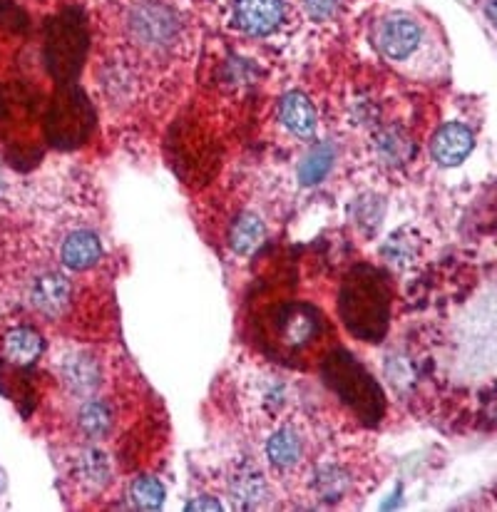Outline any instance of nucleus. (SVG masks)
I'll return each instance as SVG.
<instances>
[{
	"mask_svg": "<svg viewBox=\"0 0 497 512\" xmlns=\"http://www.w3.org/2000/svg\"><path fill=\"white\" fill-rule=\"evenodd\" d=\"M102 259V242L90 229H73L60 244V261L70 271H85Z\"/></svg>",
	"mask_w": 497,
	"mask_h": 512,
	"instance_id": "obj_14",
	"label": "nucleus"
},
{
	"mask_svg": "<svg viewBox=\"0 0 497 512\" xmlns=\"http://www.w3.org/2000/svg\"><path fill=\"white\" fill-rule=\"evenodd\" d=\"M279 120L299 140H311L316 135V127H319L314 102L304 92H289V95L281 97Z\"/></svg>",
	"mask_w": 497,
	"mask_h": 512,
	"instance_id": "obj_13",
	"label": "nucleus"
},
{
	"mask_svg": "<svg viewBox=\"0 0 497 512\" xmlns=\"http://www.w3.org/2000/svg\"><path fill=\"white\" fill-rule=\"evenodd\" d=\"M45 343L40 339L38 331L28 329V326H18V329H10L3 339V353L10 363L15 366H30L40 358Z\"/></svg>",
	"mask_w": 497,
	"mask_h": 512,
	"instance_id": "obj_18",
	"label": "nucleus"
},
{
	"mask_svg": "<svg viewBox=\"0 0 497 512\" xmlns=\"http://www.w3.org/2000/svg\"><path fill=\"white\" fill-rule=\"evenodd\" d=\"M60 378H63L65 388L78 398L95 396V391L102 383V368L97 358H92L85 351H73L63 356L60 361Z\"/></svg>",
	"mask_w": 497,
	"mask_h": 512,
	"instance_id": "obj_10",
	"label": "nucleus"
},
{
	"mask_svg": "<svg viewBox=\"0 0 497 512\" xmlns=\"http://www.w3.org/2000/svg\"><path fill=\"white\" fill-rule=\"evenodd\" d=\"M423 30L408 15H388L376 28V48L391 63H403L420 48Z\"/></svg>",
	"mask_w": 497,
	"mask_h": 512,
	"instance_id": "obj_6",
	"label": "nucleus"
},
{
	"mask_svg": "<svg viewBox=\"0 0 497 512\" xmlns=\"http://www.w3.org/2000/svg\"><path fill=\"white\" fill-rule=\"evenodd\" d=\"M473 132L468 130L460 122H450V125H443L433 137V145H430V152H433V160L443 167H458L468 160V155L473 152Z\"/></svg>",
	"mask_w": 497,
	"mask_h": 512,
	"instance_id": "obj_12",
	"label": "nucleus"
},
{
	"mask_svg": "<svg viewBox=\"0 0 497 512\" xmlns=\"http://www.w3.org/2000/svg\"><path fill=\"white\" fill-rule=\"evenodd\" d=\"M326 381L333 391L338 393V398L348 403L353 411L361 413L363 418L381 416L383 408V396L381 388L371 381L366 371L361 368V363L353 361L346 353H338L326 363Z\"/></svg>",
	"mask_w": 497,
	"mask_h": 512,
	"instance_id": "obj_4",
	"label": "nucleus"
},
{
	"mask_svg": "<svg viewBox=\"0 0 497 512\" xmlns=\"http://www.w3.org/2000/svg\"><path fill=\"white\" fill-rule=\"evenodd\" d=\"M227 25L247 38L269 40L284 33L291 20L289 0H227Z\"/></svg>",
	"mask_w": 497,
	"mask_h": 512,
	"instance_id": "obj_5",
	"label": "nucleus"
},
{
	"mask_svg": "<svg viewBox=\"0 0 497 512\" xmlns=\"http://www.w3.org/2000/svg\"><path fill=\"white\" fill-rule=\"evenodd\" d=\"M73 286L63 271H45L30 286V304L45 316H60L70 304Z\"/></svg>",
	"mask_w": 497,
	"mask_h": 512,
	"instance_id": "obj_11",
	"label": "nucleus"
},
{
	"mask_svg": "<svg viewBox=\"0 0 497 512\" xmlns=\"http://www.w3.org/2000/svg\"><path fill=\"white\" fill-rule=\"evenodd\" d=\"M279 331L281 339L289 343L291 348H299L319 336L321 321L316 316V311L309 309V306H289L281 314Z\"/></svg>",
	"mask_w": 497,
	"mask_h": 512,
	"instance_id": "obj_16",
	"label": "nucleus"
},
{
	"mask_svg": "<svg viewBox=\"0 0 497 512\" xmlns=\"http://www.w3.org/2000/svg\"><path fill=\"white\" fill-rule=\"evenodd\" d=\"M261 453L279 475L304 473L311 465V428L299 416H281L266 423L261 433Z\"/></svg>",
	"mask_w": 497,
	"mask_h": 512,
	"instance_id": "obj_2",
	"label": "nucleus"
},
{
	"mask_svg": "<svg viewBox=\"0 0 497 512\" xmlns=\"http://www.w3.org/2000/svg\"><path fill=\"white\" fill-rule=\"evenodd\" d=\"M306 485H309V493L314 495V500L341 503L353 493L356 478L338 458H321L306 468Z\"/></svg>",
	"mask_w": 497,
	"mask_h": 512,
	"instance_id": "obj_7",
	"label": "nucleus"
},
{
	"mask_svg": "<svg viewBox=\"0 0 497 512\" xmlns=\"http://www.w3.org/2000/svg\"><path fill=\"white\" fill-rule=\"evenodd\" d=\"M247 401L249 411L266 426V423L286 416V411H289L291 383H286L281 376H274V373H261L249 386Z\"/></svg>",
	"mask_w": 497,
	"mask_h": 512,
	"instance_id": "obj_8",
	"label": "nucleus"
},
{
	"mask_svg": "<svg viewBox=\"0 0 497 512\" xmlns=\"http://www.w3.org/2000/svg\"><path fill=\"white\" fill-rule=\"evenodd\" d=\"M165 498V485L152 475H140L130 483V503L137 510H160L165 505Z\"/></svg>",
	"mask_w": 497,
	"mask_h": 512,
	"instance_id": "obj_23",
	"label": "nucleus"
},
{
	"mask_svg": "<svg viewBox=\"0 0 497 512\" xmlns=\"http://www.w3.org/2000/svg\"><path fill=\"white\" fill-rule=\"evenodd\" d=\"M333 162H336V147L331 142H319V145L311 147L309 155L301 160L299 165V182L304 187H316L319 182H324L329 177Z\"/></svg>",
	"mask_w": 497,
	"mask_h": 512,
	"instance_id": "obj_22",
	"label": "nucleus"
},
{
	"mask_svg": "<svg viewBox=\"0 0 497 512\" xmlns=\"http://www.w3.org/2000/svg\"><path fill=\"white\" fill-rule=\"evenodd\" d=\"M227 493L239 510H254L269 503L271 485L254 463H239L229 470Z\"/></svg>",
	"mask_w": 497,
	"mask_h": 512,
	"instance_id": "obj_9",
	"label": "nucleus"
},
{
	"mask_svg": "<svg viewBox=\"0 0 497 512\" xmlns=\"http://www.w3.org/2000/svg\"><path fill=\"white\" fill-rule=\"evenodd\" d=\"M3 488H5V473L0 470V490H3Z\"/></svg>",
	"mask_w": 497,
	"mask_h": 512,
	"instance_id": "obj_27",
	"label": "nucleus"
},
{
	"mask_svg": "<svg viewBox=\"0 0 497 512\" xmlns=\"http://www.w3.org/2000/svg\"><path fill=\"white\" fill-rule=\"evenodd\" d=\"M75 483L85 490V493H100L107 488L112 480V460L110 455L102 453L100 448H85L80 450L78 458L73 463Z\"/></svg>",
	"mask_w": 497,
	"mask_h": 512,
	"instance_id": "obj_15",
	"label": "nucleus"
},
{
	"mask_svg": "<svg viewBox=\"0 0 497 512\" xmlns=\"http://www.w3.org/2000/svg\"><path fill=\"white\" fill-rule=\"evenodd\" d=\"M291 10L314 28H329L346 15L348 0H289Z\"/></svg>",
	"mask_w": 497,
	"mask_h": 512,
	"instance_id": "obj_19",
	"label": "nucleus"
},
{
	"mask_svg": "<svg viewBox=\"0 0 497 512\" xmlns=\"http://www.w3.org/2000/svg\"><path fill=\"white\" fill-rule=\"evenodd\" d=\"M343 321L348 331L363 341H378L388 324V294L371 271H363V276H353L346 286V294L341 301Z\"/></svg>",
	"mask_w": 497,
	"mask_h": 512,
	"instance_id": "obj_3",
	"label": "nucleus"
},
{
	"mask_svg": "<svg viewBox=\"0 0 497 512\" xmlns=\"http://www.w3.org/2000/svg\"><path fill=\"white\" fill-rule=\"evenodd\" d=\"M266 239V224L261 222L256 214H242L234 219L232 232H229V244H232L234 254L249 256L264 244Z\"/></svg>",
	"mask_w": 497,
	"mask_h": 512,
	"instance_id": "obj_20",
	"label": "nucleus"
},
{
	"mask_svg": "<svg viewBox=\"0 0 497 512\" xmlns=\"http://www.w3.org/2000/svg\"><path fill=\"white\" fill-rule=\"evenodd\" d=\"M373 155L386 167H401L411 160L413 142L401 127H383L373 135Z\"/></svg>",
	"mask_w": 497,
	"mask_h": 512,
	"instance_id": "obj_17",
	"label": "nucleus"
},
{
	"mask_svg": "<svg viewBox=\"0 0 497 512\" xmlns=\"http://www.w3.org/2000/svg\"><path fill=\"white\" fill-rule=\"evenodd\" d=\"M490 13H493L495 18H497V0H493V3H490Z\"/></svg>",
	"mask_w": 497,
	"mask_h": 512,
	"instance_id": "obj_26",
	"label": "nucleus"
},
{
	"mask_svg": "<svg viewBox=\"0 0 497 512\" xmlns=\"http://www.w3.org/2000/svg\"><path fill=\"white\" fill-rule=\"evenodd\" d=\"M78 428L85 438L105 440L112 430V411L105 401L90 396L78 411Z\"/></svg>",
	"mask_w": 497,
	"mask_h": 512,
	"instance_id": "obj_21",
	"label": "nucleus"
},
{
	"mask_svg": "<svg viewBox=\"0 0 497 512\" xmlns=\"http://www.w3.org/2000/svg\"><path fill=\"white\" fill-rule=\"evenodd\" d=\"M187 510H224L222 503H217L214 498H207V495H202L199 500H192V503H187Z\"/></svg>",
	"mask_w": 497,
	"mask_h": 512,
	"instance_id": "obj_25",
	"label": "nucleus"
},
{
	"mask_svg": "<svg viewBox=\"0 0 497 512\" xmlns=\"http://www.w3.org/2000/svg\"><path fill=\"white\" fill-rule=\"evenodd\" d=\"M383 256L386 261L396 266H408L418 256V242L408 229H401V232L393 234L386 244H383Z\"/></svg>",
	"mask_w": 497,
	"mask_h": 512,
	"instance_id": "obj_24",
	"label": "nucleus"
},
{
	"mask_svg": "<svg viewBox=\"0 0 497 512\" xmlns=\"http://www.w3.org/2000/svg\"><path fill=\"white\" fill-rule=\"evenodd\" d=\"M107 25L112 70L122 90L172 78L197 50L192 0H110Z\"/></svg>",
	"mask_w": 497,
	"mask_h": 512,
	"instance_id": "obj_1",
	"label": "nucleus"
}]
</instances>
